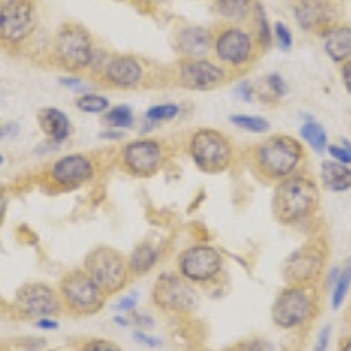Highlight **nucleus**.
Returning <instances> with one entry per match:
<instances>
[{"instance_id": "1", "label": "nucleus", "mask_w": 351, "mask_h": 351, "mask_svg": "<svg viewBox=\"0 0 351 351\" xmlns=\"http://www.w3.org/2000/svg\"><path fill=\"white\" fill-rule=\"evenodd\" d=\"M247 158L258 178L269 183H278L300 171L306 160V149L293 136L272 134L252 146Z\"/></svg>"}, {"instance_id": "2", "label": "nucleus", "mask_w": 351, "mask_h": 351, "mask_svg": "<svg viewBox=\"0 0 351 351\" xmlns=\"http://www.w3.org/2000/svg\"><path fill=\"white\" fill-rule=\"evenodd\" d=\"M319 208V186L307 172H295L278 181L272 193V213L280 223L293 227L313 218Z\"/></svg>"}, {"instance_id": "3", "label": "nucleus", "mask_w": 351, "mask_h": 351, "mask_svg": "<svg viewBox=\"0 0 351 351\" xmlns=\"http://www.w3.org/2000/svg\"><path fill=\"white\" fill-rule=\"evenodd\" d=\"M318 304L316 287L287 285L272 304V324L281 330H304L315 322Z\"/></svg>"}, {"instance_id": "4", "label": "nucleus", "mask_w": 351, "mask_h": 351, "mask_svg": "<svg viewBox=\"0 0 351 351\" xmlns=\"http://www.w3.org/2000/svg\"><path fill=\"white\" fill-rule=\"evenodd\" d=\"M188 156L206 174H219L232 167L236 158L234 143L221 130L211 127L197 128L188 137Z\"/></svg>"}, {"instance_id": "5", "label": "nucleus", "mask_w": 351, "mask_h": 351, "mask_svg": "<svg viewBox=\"0 0 351 351\" xmlns=\"http://www.w3.org/2000/svg\"><path fill=\"white\" fill-rule=\"evenodd\" d=\"M258 51L255 36L239 25H225L213 39V55L228 74L247 71L258 58Z\"/></svg>"}, {"instance_id": "6", "label": "nucleus", "mask_w": 351, "mask_h": 351, "mask_svg": "<svg viewBox=\"0 0 351 351\" xmlns=\"http://www.w3.org/2000/svg\"><path fill=\"white\" fill-rule=\"evenodd\" d=\"M58 293L64 302L65 313L77 318H86L100 313L104 309L106 300L109 299L84 269L69 271L60 280Z\"/></svg>"}, {"instance_id": "7", "label": "nucleus", "mask_w": 351, "mask_h": 351, "mask_svg": "<svg viewBox=\"0 0 351 351\" xmlns=\"http://www.w3.org/2000/svg\"><path fill=\"white\" fill-rule=\"evenodd\" d=\"M95 44L86 28L80 23H64L55 34L53 55L60 67L69 72L90 71L95 56Z\"/></svg>"}, {"instance_id": "8", "label": "nucleus", "mask_w": 351, "mask_h": 351, "mask_svg": "<svg viewBox=\"0 0 351 351\" xmlns=\"http://www.w3.org/2000/svg\"><path fill=\"white\" fill-rule=\"evenodd\" d=\"M83 269L108 297L120 293L132 280L127 256L112 246H97L90 250Z\"/></svg>"}, {"instance_id": "9", "label": "nucleus", "mask_w": 351, "mask_h": 351, "mask_svg": "<svg viewBox=\"0 0 351 351\" xmlns=\"http://www.w3.org/2000/svg\"><path fill=\"white\" fill-rule=\"evenodd\" d=\"M223 255L211 244H193L184 247L176 258L178 274L200 287L218 283L219 276L223 274Z\"/></svg>"}, {"instance_id": "10", "label": "nucleus", "mask_w": 351, "mask_h": 351, "mask_svg": "<svg viewBox=\"0 0 351 351\" xmlns=\"http://www.w3.org/2000/svg\"><path fill=\"white\" fill-rule=\"evenodd\" d=\"M152 302L167 315H190L199 306V291L178 272H164L153 285Z\"/></svg>"}, {"instance_id": "11", "label": "nucleus", "mask_w": 351, "mask_h": 351, "mask_svg": "<svg viewBox=\"0 0 351 351\" xmlns=\"http://www.w3.org/2000/svg\"><path fill=\"white\" fill-rule=\"evenodd\" d=\"M327 247L319 241L302 244L283 263V280L295 287H316L327 265Z\"/></svg>"}, {"instance_id": "12", "label": "nucleus", "mask_w": 351, "mask_h": 351, "mask_svg": "<svg viewBox=\"0 0 351 351\" xmlns=\"http://www.w3.org/2000/svg\"><path fill=\"white\" fill-rule=\"evenodd\" d=\"M165 164V146L153 137H139L127 143L118 153L121 171L134 178H152Z\"/></svg>"}, {"instance_id": "13", "label": "nucleus", "mask_w": 351, "mask_h": 351, "mask_svg": "<svg viewBox=\"0 0 351 351\" xmlns=\"http://www.w3.org/2000/svg\"><path fill=\"white\" fill-rule=\"evenodd\" d=\"M37 5L34 0H5L0 5V40L20 46L36 32Z\"/></svg>"}, {"instance_id": "14", "label": "nucleus", "mask_w": 351, "mask_h": 351, "mask_svg": "<svg viewBox=\"0 0 351 351\" xmlns=\"http://www.w3.org/2000/svg\"><path fill=\"white\" fill-rule=\"evenodd\" d=\"M228 74L218 62L209 58H181L176 65V83L193 92H209L228 81Z\"/></svg>"}, {"instance_id": "15", "label": "nucleus", "mask_w": 351, "mask_h": 351, "mask_svg": "<svg viewBox=\"0 0 351 351\" xmlns=\"http://www.w3.org/2000/svg\"><path fill=\"white\" fill-rule=\"evenodd\" d=\"M95 80L111 90H139L146 86V65L134 55L109 56Z\"/></svg>"}, {"instance_id": "16", "label": "nucleus", "mask_w": 351, "mask_h": 351, "mask_svg": "<svg viewBox=\"0 0 351 351\" xmlns=\"http://www.w3.org/2000/svg\"><path fill=\"white\" fill-rule=\"evenodd\" d=\"M99 167L97 160L84 153H71L55 160L48 169L51 184L62 190H72L95 180Z\"/></svg>"}, {"instance_id": "17", "label": "nucleus", "mask_w": 351, "mask_h": 351, "mask_svg": "<svg viewBox=\"0 0 351 351\" xmlns=\"http://www.w3.org/2000/svg\"><path fill=\"white\" fill-rule=\"evenodd\" d=\"M14 304L27 318H55L65 311L58 290L44 283H27L16 291Z\"/></svg>"}, {"instance_id": "18", "label": "nucleus", "mask_w": 351, "mask_h": 351, "mask_svg": "<svg viewBox=\"0 0 351 351\" xmlns=\"http://www.w3.org/2000/svg\"><path fill=\"white\" fill-rule=\"evenodd\" d=\"M213 39L215 34L209 28L190 25L176 36V46L183 58H208L213 51Z\"/></svg>"}, {"instance_id": "19", "label": "nucleus", "mask_w": 351, "mask_h": 351, "mask_svg": "<svg viewBox=\"0 0 351 351\" xmlns=\"http://www.w3.org/2000/svg\"><path fill=\"white\" fill-rule=\"evenodd\" d=\"M293 14L302 30L313 32L324 27H330L334 8L330 0H300L293 9Z\"/></svg>"}, {"instance_id": "20", "label": "nucleus", "mask_w": 351, "mask_h": 351, "mask_svg": "<svg viewBox=\"0 0 351 351\" xmlns=\"http://www.w3.org/2000/svg\"><path fill=\"white\" fill-rule=\"evenodd\" d=\"M37 118H39L40 130L44 132L46 139L51 144L58 146L71 137L72 123L67 112L56 108H44L40 109Z\"/></svg>"}, {"instance_id": "21", "label": "nucleus", "mask_w": 351, "mask_h": 351, "mask_svg": "<svg viewBox=\"0 0 351 351\" xmlns=\"http://www.w3.org/2000/svg\"><path fill=\"white\" fill-rule=\"evenodd\" d=\"M324 48L332 62L351 60V27H328L324 34Z\"/></svg>"}, {"instance_id": "22", "label": "nucleus", "mask_w": 351, "mask_h": 351, "mask_svg": "<svg viewBox=\"0 0 351 351\" xmlns=\"http://www.w3.org/2000/svg\"><path fill=\"white\" fill-rule=\"evenodd\" d=\"M160 258H162V250L158 246L152 243L137 244L127 256L132 278H141V276L152 272L158 265Z\"/></svg>"}, {"instance_id": "23", "label": "nucleus", "mask_w": 351, "mask_h": 351, "mask_svg": "<svg viewBox=\"0 0 351 351\" xmlns=\"http://www.w3.org/2000/svg\"><path fill=\"white\" fill-rule=\"evenodd\" d=\"M319 178L328 192L343 193L351 188V167L335 160H325L319 165Z\"/></svg>"}, {"instance_id": "24", "label": "nucleus", "mask_w": 351, "mask_h": 351, "mask_svg": "<svg viewBox=\"0 0 351 351\" xmlns=\"http://www.w3.org/2000/svg\"><path fill=\"white\" fill-rule=\"evenodd\" d=\"M255 0H215V12L227 25H241L253 12Z\"/></svg>"}, {"instance_id": "25", "label": "nucleus", "mask_w": 351, "mask_h": 351, "mask_svg": "<svg viewBox=\"0 0 351 351\" xmlns=\"http://www.w3.org/2000/svg\"><path fill=\"white\" fill-rule=\"evenodd\" d=\"M252 14H253V20H255V34H253V36H255L260 49L265 51V49L272 44L274 36H272V27H271V21H269L267 18V12H265L263 4L260 2V0H255Z\"/></svg>"}, {"instance_id": "26", "label": "nucleus", "mask_w": 351, "mask_h": 351, "mask_svg": "<svg viewBox=\"0 0 351 351\" xmlns=\"http://www.w3.org/2000/svg\"><path fill=\"white\" fill-rule=\"evenodd\" d=\"M300 137L307 143V146L316 153H324L327 152L328 139H327V132L318 121H307L300 127Z\"/></svg>"}, {"instance_id": "27", "label": "nucleus", "mask_w": 351, "mask_h": 351, "mask_svg": "<svg viewBox=\"0 0 351 351\" xmlns=\"http://www.w3.org/2000/svg\"><path fill=\"white\" fill-rule=\"evenodd\" d=\"M104 121L111 128L116 130H123V128H132L136 123V116L132 111L130 106H116V108L109 109L104 114Z\"/></svg>"}, {"instance_id": "28", "label": "nucleus", "mask_w": 351, "mask_h": 351, "mask_svg": "<svg viewBox=\"0 0 351 351\" xmlns=\"http://www.w3.org/2000/svg\"><path fill=\"white\" fill-rule=\"evenodd\" d=\"M351 287V258L344 263V267L339 269V278L335 281L334 288H332V307L339 309L344 304L348 291Z\"/></svg>"}, {"instance_id": "29", "label": "nucleus", "mask_w": 351, "mask_h": 351, "mask_svg": "<svg viewBox=\"0 0 351 351\" xmlns=\"http://www.w3.org/2000/svg\"><path fill=\"white\" fill-rule=\"evenodd\" d=\"M76 106L86 114H106L109 111V99L99 93H83L76 99Z\"/></svg>"}, {"instance_id": "30", "label": "nucleus", "mask_w": 351, "mask_h": 351, "mask_svg": "<svg viewBox=\"0 0 351 351\" xmlns=\"http://www.w3.org/2000/svg\"><path fill=\"white\" fill-rule=\"evenodd\" d=\"M181 112L180 104L174 102H167V104H158L149 108L148 111L144 112V118L148 123H164V121H171L178 118Z\"/></svg>"}, {"instance_id": "31", "label": "nucleus", "mask_w": 351, "mask_h": 351, "mask_svg": "<svg viewBox=\"0 0 351 351\" xmlns=\"http://www.w3.org/2000/svg\"><path fill=\"white\" fill-rule=\"evenodd\" d=\"M230 121L236 127L243 128L246 132H253V134H265L271 128V123H269L265 118L262 116H253V114H234L230 116Z\"/></svg>"}, {"instance_id": "32", "label": "nucleus", "mask_w": 351, "mask_h": 351, "mask_svg": "<svg viewBox=\"0 0 351 351\" xmlns=\"http://www.w3.org/2000/svg\"><path fill=\"white\" fill-rule=\"evenodd\" d=\"M272 36H274L281 51H290L291 46H293V36H291V30L288 25H285L283 21H276Z\"/></svg>"}, {"instance_id": "33", "label": "nucleus", "mask_w": 351, "mask_h": 351, "mask_svg": "<svg viewBox=\"0 0 351 351\" xmlns=\"http://www.w3.org/2000/svg\"><path fill=\"white\" fill-rule=\"evenodd\" d=\"M77 351H123L116 343L102 337H90L80 344Z\"/></svg>"}, {"instance_id": "34", "label": "nucleus", "mask_w": 351, "mask_h": 351, "mask_svg": "<svg viewBox=\"0 0 351 351\" xmlns=\"http://www.w3.org/2000/svg\"><path fill=\"white\" fill-rule=\"evenodd\" d=\"M327 152L335 162L351 165V144L346 139H343V144H330V146H327Z\"/></svg>"}, {"instance_id": "35", "label": "nucleus", "mask_w": 351, "mask_h": 351, "mask_svg": "<svg viewBox=\"0 0 351 351\" xmlns=\"http://www.w3.org/2000/svg\"><path fill=\"white\" fill-rule=\"evenodd\" d=\"M267 86L272 92V95L278 97V99H281V97H285L288 93V84L281 74H269Z\"/></svg>"}, {"instance_id": "36", "label": "nucleus", "mask_w": 351, "mask_h": 351, "mask_svg": "<svg viewBox=\"0 0 351 351\" xmlns=\"http://www.w3.org/2000/svg\"><path fill=\"white\" fill-rule=\"evenodd\" d=\"M328 344H330V325L322 328L318 339H316L315 351H328Z\"/></svg>"}, {"instance_id": "37", "label": "nucleus", "mask_w": 351, "mask_h": 351, "mask_svg": "<svg viewBox=\"0 0 351 351\" xmlns=\"http://www.w3.org/2000/svg\"><path fill=\"white\" fill-rule=\"evenodd\" d=\"M341 80H343L346 92L351 95V60L343 64V67H341Z\"/></svg>"}, {"instance_id": "38", "label": "nucleus", "mask_w": 351, "mask_h": 351, "mask_svg": "<svg viewBox=\"0 0 351 351\" xmlns=\"http://www.w3.org/2000/svg\"><path fill=\"white\" fill-rule=\"evenodd\" d=\"M237 95H239L241 99L244 100V102H252V100H253L252 84L247 83V81H244V83H241V86L237 88Z\"/></svg>"}, {"instance_id": "39", "label": "nucleus", "mask_w": 351, "mask_h": 351, "mask_svg": "<svg viewBox=\"0 0 351 351\" xmlns=\"http://www.w3.org/2000/svg\"><path fill=\"white\" fill-rule=\"evenodd\" d=\"M134 337H136L139 343L146 344V346H158V344H160L158 339H155V337H152V335H146L144 332H141V330L134 332Z\"/></svg>"}, {"instance_id": "40", "label": "nucleus", "mask_w": 351, "mask_h": 351, "mask_svg": "<svg viewBox=\"0 0 351 351\" xmlns=\"http://www.w3.org/2000/svg\"><path fill=\"white\" fill-rule=\"evenodd\" d=\"M60 84H64V86L67 88H72V90H77V88L83 86V80H81L80 76H71V77H60Z\"/></svg>"}, {"instance_id": "41", "label": "nucleus", "mask_w": 351, "mask_h": 351, "mask_svg": "<svg viewBox=\"0 0 351 351\" xmlns=\"http://www.w3.org/2000/svg\"><path fill=\"white\" fill-rule=\"evenodd\" d=\"M134 307H136V297L128 295L120 300V304L116 306V309H120V311H132Z\"/></svg>"}, {"instance_id": "42", "label": "nucleus", "mask_w": 351, "mask_h": 351, "mask_svg": "<svg viewBox=\"0 0 351 351\" xmlns=\"http://www.w3.org/2000/svg\"><path fill=\"white\" fill-rule=\"evenodd\" d=\"M37 327L48 328V330H55V328L58 327V324H56L53 318H40V319H37Z\"/></svg>"}, {"instance_id": "43", "label": "nucleus", "mask_w": 351, "mask_h": 351, "mask_svg": "<svg viewBox=\"0 0 351 351\" xmlns=\"http://www.w3.org/2000/svg\"><path fill=\"white\" fill-rule=\"evenodd\" d=\"M5 211H8V197L0 192V223H2V219H4Z\"/></svg>"}, {"instance_id": "44", "label": "nucleus", "mask_w": 351, "mask_h": 351, "mask_svg": "<svg viewBox=\"0 0 351 351\" xmlns=\"http://www.w3.org/2000/svg\"><path fill=\"white\" fill-rule=\"evenodd\" d=\"M337 351H351V335H348V337H344V339L341 341Z\"/></svg>"}, {"instance_id": "45", "label": "nucleus", "mask_w": 351, "mask_h": 351, "mask_svg": "<svg viewBox=\"0 0 351 351\" xmlns=\"http://www.w3.org/2000/svg\"><path fill=\"white\" fill-rule=\"evenodd\" d=\"M223 351H252V350L246 346H230V348H225Z\"/></svg>"}, {"instance_id": "46", "label": "nucleus", "mask_w": 351, "mask_h": 351, "mask_svg": "<svg viewBox=\"0 0 351 351\" xmlns=\"http://www.w3.org/2000/svg\"><path fill=\"white\" fill-rule=\"evenodd\" d=\"M4 136H5V128L0 127V139H4Z\"/></svg>"}, {"instance_id": "47", "label": "nucleus", "mask_w": 351, "mask_h": 351, "mask_svg": "<svg viewBox=\"0 0 351 351\" xmlns=\"http://www.w3.org/2000/svg\"><path fill=\"white\" fill-rule=\"evenodd\" d=\"M2 164H4V156L0 155V165H2Z\"/></svg>"}, {"instance_id": "48", "label": "nucleus", "mask_w": 351, "mask_h": 351, "mask_svg": "<svg viewBox=\"0 0 351 351\" xmlns=\"http://www.w3.org/2000/svg\"><path fill=\"white\" fill-rule=\"evenodd\" d=\"M348 316H350V322H351V304H350V311H348Z\"/></svg>"}]
</instances>
